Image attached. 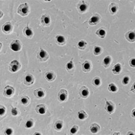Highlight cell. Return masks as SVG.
Listing matches in <instances>:
<instances>
[{
  "label": "cell",
  "instance_id": "1",
  "mask_svg": "<svg viewBox=\"0 0 135 135\" xmlns=\"http://www.w3.org/2000/svg\"><path fill=\"white\" fill-rule=\"evenodd\" d=\"M30 6L27 3L21 4L18 7L17 13L22 17H25L30 14Z\"/></svg>",
  "mask_w": 135,
  "mask_h": 135
},
{
  "label": "cell",
  "instance_id": "2",
  "mask_svg": "<svg viewBox=\"0 0 135 135\" xmlns=\"http://www.w3.org/2000/svg\"><path fill=\"white\" fill-rule=\"evenodd\" d=\"M20 69H21V65H20L19 61L17 60H12L9 64V69L11 73H16L18 71H19Z\"/></svg>",
  "mask_w": 135,
  "mask_h": 135
},
{
  "label": "cell",
  "instance_id": "3",
  "mask_svg": "<svg viewBox=\"0 0 135 135\" xmlns=\"http://www.w3.org/2000/svg\"><path fill=\"white\" fill-rule=\"evenodd\" d=\"M9 47H10L11 49L13 51L18 52V51H20V50H21L22 44L19 40L16 39V40L12 41V42H11Z\"/></svg>",
  "mask_w": 135,
  "mask_h": 135
},
{
  "label": "cell",
  "instance_id": "4",
  "mask_svg": "<svg viewBox=\"0 0 135 135\" xmlns=\"http://www.w3.org/2000/svg\"><path fill=\"white\" fill-rule=\"evenodd\" d=\"M49 54L44 49H40L39 52L37 53V58L39 61H46L49 59Z\"/></svg>",
  "mask_w": 135,
  "mask_h": 135
},
{
  "label": "cell",
  "instance_id": "5",
  "mask_svg": "<svg viewBox=\"0 0 135 135\" xmlns=\"http://www.w3.org/2000/svg\"><path fill=\"white\" fill-rule=\"evenodd\" d=\"M15 93V89L14 87H11V86L7 85L3 91V95L7 98H11L12 97Z\"/></svg>",
  "mask_w": 135,
  "mask_h": 135
},
{
  "label": "cell",
  "instance_id": "6",
  "mask_svg": "<svg viewBox=\"0 0 135 135\" xmlns=\"http://www.w3.org/2000/svg\"><path fill=\"white\" fill-rule=\"evenodd\" d=\"M68 93L65 89H61L58 94V100L60 102H65L68 100Z\"/></svg>",
  "mask_w": 135,
  "mask_h": 135
},
{
  "label": "cell",
  "instance_id": "7",
  "mask_svg": "<svg viewBox=\"0 0 135 135\" xmlns=\"http://www.w3.org/2000/svg\"><path fill=\"white\" fill-rule=\"evenodd\" d=\"M77 8H78L79 12L81 14H83L87 11L88 8H89V5L84 1H81L78 4Z\"/></svg>",
  "mask_w": 135,
  "mask_h": 135
},
{
  "label": "cell",
  "instance_id": "8",
  "mask_svg": "<svg viewBox=\"0 0 135 135\" xmlns=\"http://www.w3.org/2000/svg\"><path fill=\"white\" fill-rule=\"evenodd\" d=\"M101 17L99 14H94L90 18L89 23L90 25L91 26H95L97 25V24H98L101 21Z\"/></svg>",
  "mask_w": 135,
  "mask_h": 135
},
{
  "label": "cell",
  "instance_id": "9",
  "mask_svg": "<svg viewBox=\"0 0 135 135\" xmlns=\"http://www.w3.org/2000/svg\"><path fill=\"white\" fill-rule=\"evenodd\" d=\"M104 109L107 111V112L111 114L113 113L114 112V110H115V104H114L112 101H106Z\"/></svg>",
  "mask_w": 135,
  "mask_h": 135
},
{
  "label": "cell",
  "instance_id": "10",
  "mask_svg": "<svg viewBox=\"0 0 135 135\" xmlns=\"http://www.w3.org/2000/svg\"><path fill=\"white\" fill-rule=\"evenodd\" d=\"M41 24L45 27H49L51 23L50 16L47 14H44L41 17Z\"/></svg>",
  "mask_w": 135,
  "mask_h": 135
},
{
  "label": "cell",
  "instance_id": "11",
  "mask_svg": "<svg viewBox=\"0 0 135 135\" xmlns=\"http://www.w3.org/2000/svg\"><path fill=\"white\" fill-rule=\"evenodd\" d=\"M35 82V77L31 74H27L24 78L23 83L27 86H30Z\"/></svg>",
  "mask_w": 135,
  "mask_h": 135
},
{
  "label": "cell",
  "instance_id": "12",
  "mask_svg": "<svg viewBox=\"0 0 135 135\" xmlns=\"http://www.w3.org/2000/svg\"><path fill=\"white\" fill-rule=\"evenodd\" d=\"M13 27L10 22H6L2 27V31L5 34H10L12 31Z\"/></svg>",
  "mask_w": 135,
  "mask_h": 135
},
{
  "label": "cell",
  "instance_id": "13",
  "mask_svg": "<svg viewBox=\"0 0 135 135\" xmlns=\"http://www.w3.org/2000/svg\"><path fill=\"white\" fill-rule=\"evenodd\" d=\"M34 95H35V97L36 98H44L45 95H46V91H45V90L43 89L39 88V89H36L34 91Z\"/></svg>",
  "mask_w": 135,
  "mask_h": 135
},
{
  "label": "cell",
  "instance_id": "14",
  "mask_svg": "<svg viewBox=\"0 0 135 135\" xmlns=\"http://www.w3.org/2000/svg\"><path fill=\"white\" fill-rule=\"evenodd\" d=\"M89 90L85 86H83L79 90V95L82 98H87L89 96Z\"/></svg>",
  "mask_w": 135,
  "mask_h": 135
},
{
  "label": "cell",
  "instance_id": "15",
  "mask_svg": "<svg viewBox=\"0 0 135 135\" xmlns=\"http://www.w3.org/2000/svg\"><path fill=\"white\" fill-rule=\"evenodd\" d=\"M91 68H92V65H91V63L89 61L85 60L84 62L82 64V71L85 73H89L91 71Z\"/></svg>",
  "mask_w": 135,
  "mask_h": 135
},
{
  "label": "cell",
  "instance_id": "16",
  "mask_svg": "<svg viewBox=\"0 0 135 135\" xmlns=\"http://www.w3.org/2000/svg\"><path fill=\"white\" fill-rule=\"evenodd\" d=\"M23 32L24 35H25L27 37H28V38H30V39L32 38V37L34 35L33 31L32 30V29H31V28H30L28 27V26H27V27L23 29Z\"/></svg>",
  "mask_w": 135,
  "mask_h": 135
},
{
  "label": "cell",
  "instance_id": "17",
  "mask_svg": "<svg viewBox=\"0 0 135 135\" xmlns=\"http://www.w3.org/2000/svg\"><path fill=\"white\" fill-rule=\"evenodd\" d=\"M45 78L49 82H52L55 79L56 75L53 71H47L45 75Z\"/></svg>",
  "mask_w": 135,
  "mask_h": 135
},
{
  "label": "cell",
  "instance_id": "18",
  "mask_svg": "<svg viewBox=\"0 0 135 135\" xmlns=\"http://www.w3.org/2000/svg\"><path fill=\"white\" fill-rule=\"evenodd\" d=\"M125 38L128 40L129 42H133L135 41V34L134 31H129L125 34Z\"/></svg>",
  "mask_w": 135,
  "mask_h": 135
},
{
  "label": "cell",
  "instance_id": "19",
  "mask_svg": "<svg viewBox=\"0 0 135 135\" xmlns=\"http://www.w3.org/2000/svg\"><path fill=\"white\" fill-rule=\"evenodd\" d=\"M109 10L110 14H115L119 10V6L115 3H111L109 6Z\"/></svg>",
  "mask_w": 135,
  "mask_h": 135
},
{
  "label": "cell",
  "instance_id": "20",
  "mask_svg": "<svg viewBox=\"0 0 135 135\" xmlns=\"http://www.w3.org/2000/svg\"><path fill=\"white\" fill-rule=\"evenodd\" d=\"M36 112L39 114H44L46 112V107L44 104H39L36 107Z\"/></svg>",
  "mask_w": 135,
  "mask_h": 135
},
{
  "label": "cell",
  "instance_id": "21",
  "mask_svg": "<svg viewBox=\"0 0 135 135\" xmlns=\"http://www.w3.org/2000/svg\"><path fill=\"white\" fill-rule=\"evenodd\" d=\"M122 70V65L120 63H117V64L114 65L113 68H112V71L114 74L117 75L121 73Z\"/></svg>",
  "mask_w": 135,
  "mask_h": 135
},
{
  "label": "cell",
  "instance_id": "22",
  "mask_svg": "<svg viewBox=\"0 0 135 135\" xmlns=\"http://www.w3.org/2000/svg\"><path fill=\"white\" fill-rule=\"evenodd\" d=\"M55 41L57 44L60 45V46H63L66 44V39L63 36L57 35L55 37Z\"/></svg>",
  "mask_w": 135,
  "mask_h": 135
},
{
  "label": "cell",
  "instance_id": "23",
  "mask_svg": "<svg viewBox=\"0 0 135 135\" xmlns=\"http://www.w3.org/2000/svg\"><path fill=\"white\" fill-rule=\"evenodd\" d=\"M111 61H112L111 57L109 55L106 56V57H105L104 58V59H103V60L102 61L103 66L104 68H108L110 66Z\"/></svg>",
  "mask_w": 135,
  "mask_h": 135
},
{
  "label": "cell",
  "instance_id": "24",
  "mask_svg": "<svg viewBox=\"0 0 135 135\" xmlns=\"http://www.w3.org/2000/svg\"><path fill=\"white\" fill-rule=\"evenodd\" d=\"M100 126L98 124V123H92V124L91 125L90 128V132L92 133H94V134L98 133L99 131H100Z\"/></svg>",
  "mask_w": 135,
  "mask_h": 135
},
{
  "label": "cell",
  "instance_id": "25",
  "mask_svg": "<svg viewBox=\"0 0 135 135\" xmlns=\"http://www.w3.org/2000/svg\"><path fill=\"white\" fill-rule=\"evenodd\" d=\"M95 33H96V35L97 36H98L100 38H104L106 35V31L104 29H103V28H99Z\"/></svg>",
  "mask_w": 135,
  "mask_h": 135
},
{
  "label": "cell",
  "instance_id": "26",
  "mask_svg": "<svg viewBox=\"0 0 135 135\" xmlns=\"http://www.w3.org/2000/svg\"><path fill=\"white\" fill-rule=\"evenodd\" d=\"M78 116L79 119L80 120H85V119H87L88 115H87V113L85 112V110H80L78 112Z\"/></svg>",
  "mask_w": 135,
  "mask_h": 135
},
{
  "label": "cell",
  "instance_id": "27",
  "mask_svg": "<svg viewBox=\"0 0 135 135\" xmlns=\"http://www.w3.org/2000/svg\"><path fill=\"white\" fill-rule=\"evenodd\" d=\"M20 102L24 106H28L30 103V98L27 96H23L20 99Z\"/></svg>",
  "mask_w": 135,
  "mask_h": 135
},
{
  "label": "cell",
  "instance_id": "28",
  "mask_svg": "<svg viewBox=\"0 0 135 135\" xmlns=\"http://www.w3.org/2000/svg\"><path fill=\"white\" fill-rule=\"evenodd\" d=\"M63 127V122L61 120H57L54 125V128L56 130L60 131L62 130Z\"/></svg>",
  "mask_w": 135,
  "mask_h": 135
},
{
  "label": "cell",
  "instance_id": "29",
  "mask_svg": "<svg viewBox=\"0 0 135 135\" xmlns=\"http://www.w3.org/2000/svg\"><path fill=\"white\" fill-rule=\"evenodd\" d=\"M101 84V80L100 77L98 76L95 77V78L92 80V84L95 86V87H100Z\"/></svg>",
  "mask_w": 135,
  "mask_h": 135
},
{
  "label": "cell",
  "instance_id": "30",
  "mask_svg": "<svg viewBox=\"0 0 135 135\" xmlns=\"http://www.w3.org/2000/svg\"><path fill=\"white\" fill-rule=\"evenodd\" d=\"M87 43L85 42L84 40L80 41L78 44V48L80 50H84L85 49L86 47H87Z\"/></svg>",
  "mask_w": 135,
  "mask_h": 135
},
{
  "label": "cell",
  "instance_id": "31",
  "mask_svg": "<svg viewBox=\"0 0 135 135\" xmlns=\"http://www.w3.org/2000/svg\"><path fill=\"white\" fill-rule=\"evenodd\" d=\"M103 52V49L100 46H95L94 48H93V54L95 55H99L102 53Z\"/></svg>",
  "mask_w": 135,
  "mask_h": 135
},
{
  "label": "cell",
  "instance_id": "32",
  "mask_svg": "<svg viewBox=\"0 0 135 135\" xmlns=\"http://www.w3.org/2000/svg\"><path fill=\"white\" fill-rule=\"evenodd\" d=\"M108 90L109 91H111V92H116L118 89H117V87L115 85V84L113 83H111L109 84Z\"/></svg>",
  "mask_w": 135,
  "mask_h": 135
},
{
  "label": "cell",
  "instance_id": "33",
  "mask_svg": "<svg viewBox=\"0 0 135 135\" xmlns=\"http://www.w3.org/2000/svg\"><path fill=\"white\" fill-rule=\"evenodd\" d=\"M74 63H73V61H70L69 62L66 63V68L67 69V71H70L72 70V69H74Z\"/></svg>",
  "mask_w": 135,
  "mask_h": 135
},
{
  "label": "cell",
  "instance_id": "34",
  "mask_svg": "<svg viewBox=\"0 0 135 135\" xmlns=\"http://www.w3.org/2000/svg\"><path fill=\"white\" fill-rule=\"evenodd\" d=\"M34 125V120L33 119H29L27 121V122L25 123V127L27 128H30Z\"/></svg>",
  "mask_w": 135,
  "mask_h": 135
},
{
  "label": "cell",
  "instance_id": "35",
  "mask_svg": "<svg viewBox=\"0 0 135 135\" xmlns=\"http://www.w3.org/2000/svg\"><path fill=\"white\" fill-rule=\"evenodd\" d=\"M19 110L17 108H12V110H11V114L13 116H17L19 114Z\"/></svg>",
  "mask_w": 135,
  "mask_h": 135
},
{
  "label": "cell",
  "instance_id": "36",
  "mask_svg": "<svg viewBox=\"0 0 135 135\" xmlns=\"http://www.w3.org/2000/svg\"><path fill=\"white\" fill-rule=\"evenodd\" d=\"M79 130V127L78 126H76V125H74V126H73L72 128H71V130H70V133L71 134H76L77 132H78Z\"/></svg>",
  "mask_w": 135,
  "mask_h": 135
},
{
  "label": "cell",
  "instance_id": "37",
  "mask_svg": "<svg viewBox=\"0 0 135 135\" xmlns=\"http://www.w3.org/2000/svg\"><path fill=\"white\" fill-rule=\"evenodd\" d=\"M129 81H130V78L128 76H124L122 79V82L123 85H127L129 83Z\"/></svg>",
  "mask_w": 135,
  "mask_h": 135
},
{
  "label": "cell",
  "instance_id": "38",
  "mask_svg": "<svg viewBox=\"0 0 135 135\" xmlns=\"http://www.w3.org/2000/svg\"><path fill=\"white\" fill-rule=\"evenodd\" d=\"M6 113V108L4 106H3V105L1 104L0 106V115L3 116Z\"/></svg>",
  "mask_w": 135,
  "mask_h": 135
},
{
  "label": "cell",
  "instance_id": "39",
  "mask_svg": "<svg viewBox=\"0 0 135 135\" xmlns=\"http://www.w3.org/2000/svg\"><path fill=\"white\" fill-rule=\"evenodd\" d=\"M13 133H14V132H13V130L11 128H7L4 131V134L6 135L12 134Z\"/></svg>",
  "mask_w": 135,
  "mask_h": 135
},
{
  "label": "cell",
  "instance_id": "40",
  "mask_svg": "<svg viewBox=\"0 0 135 135\" xmlns=\"http://www.w3.org/2000/svg\"><path fill=\"white\" fill-rule=\"evenodd\" d=\"M129 65L132 68H135V59L134 58H132V59L130 60L129 62Z\"/></svg>",
  "mask_w": 135,
  "mask_h": 135
},
{
  "label": "cell",
  "instance_id": "41",
  "mask_svg": "<svg viewBox=\"0 0 135 135\" xmlns=\"http://www.w3.org/2000/svg\"><path fill=\"white\" fill-rule=\"evenodd\" d=\"M134 111H135V109H133L132 112V116L133 117H134Z\"/></svg>",
  "mask_w": 135,
  "mask_h": 135
},
{
  "label": "cell",
  "instance_id": "42",
  "mask_svg": "<svg viewBox=\"0 0 135 135\" xmlns=\"http://www.w3.org/2000/svg\"><path fill=\"white\" fill-rule=\"evenodd\" d=\"M34 134H41L40 133H34Z\"/></svg>",
  "mask_w": 135,
  "mask_h": 135
},
{
  "label": "cell",
  "instance_id": "43",
  "mask_svg": "<svg viewBox=\"0 0 135 135\" xmlns=\"http://www.w3.org/2000/svg\"><path fill=\"white\" fill-rule=\"evenodd\" d=\"M127 134H134V133H127Z\"/></svg>",
  "mask_w": 135,
  "mask_h": 135
},
{
  "label": "cell",
  "instance_id": "44",
  "mask_svg": "<svg viewBox=\"0 0 135 135\" xmlns=\"http://www.w3.org/2000/svg\"><path fill=\"white\" fill-rule=\"evenodd\" d=\"M1 17H2V16H3V12H2V11H1Z\"/></svg>",
  "mask_w": 135,
  "mask_h": 135
},
{
  "label": "cell",
  "instance_id": "45",
  "mask_svg": "<svg viewBox=\"0 0 135 135\" xmlns=\"http://www.w3.org/2000/svg\"><path fill=\"white\" fill-rule=\"evenodd\" d=\"M120 133H114V134H119Z\"/></svg>",
  "mask_w": 135,
  "mask_h": 135
}]
</instances>
